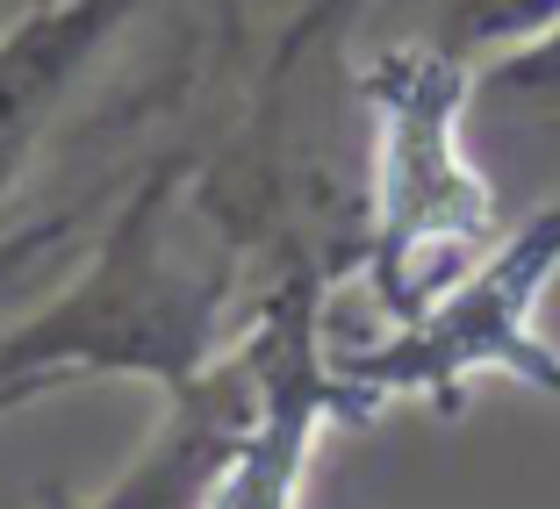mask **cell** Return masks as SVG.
I'll return each mask as SVG.
<instances>
[{
	"label": "cell",
	"mask_w": 560,
	"mask_h": 509,
	"mask_svg": "<svg viewBox=\"0 0 560 509\" xmlns=\"http://www.w3.org/2000/svg\"><path fill=\"white\" fill-rule=\"evenodd\" d=\"M245 273V251L195 201V151H173L108 209L80 273L0 330V388L86 374L173 388L231 345Z\"/></svg>",
	"instance_id": "cell-1"
},
{
	"label": "cell",
	"mask_w": 560,
	"mask_h": 509,
	"mask_svg": "<svg viewBox=\"0 0 560 509\" xmlns=\"http://www.w3.org/2000/svg\"><path fill=\"white\" fill-rule=\"evenodd\" d=\"M66 380H15V388H0V416H15L30 410V402H44V394H58Z\"/></svg>",
	"instance_id": "cell-7"
},
{
	"label": "cell",
	"mask_w": 560,
	"mask_h": 509,
	"mask_svg": "<svg viewBox=\"0 0 560 509\" xmlns=\"http://www.w3.org/2000/svg\"><path fill=\"white\" fill-rule=\"evenodd\" d=\"M553 29H560V0H439V15H431L424 36L481 72V66H495V58H511V50L539 44Z\"/></svg>",
	"instance_id": "cell-5"
},
{
	"label": "cell",
	"mask_w": 560,
	"mask_h": 509,
	"mask_svg": "<svg viewBox=\"0 0 560 509\" xmlns=\"http://www.w3.org/2000/svg\"><path fill=\"white\" fill-rule=\"evenodd\" d=\"M366 8H374V0H302V15L330 22V29H360V22H366Z\"/></svg>",
	"instance_id": "cell-6"
},
{
	"label": "cell",
	"mask_w": 560,
	"mask_h": 509,
	"mask_svg": "<svg viewBox=\"0 0 560 509\" xmlns=\"http://www.w3.org/2000/svg\"><path fill=\"white\" fill-rule=\"evenodd\" d=\"M151 0H30L0 29V209L22 194L66 108Z\"/></svg>",
	"instance_id": "cell-4"
},
{
	"label": "cell",
	"mask_w": 560,
	"mask_h": 509,
	"mask_svg": "<svg viewBox=\"0 0 560 509\" xmlns=\"http://www.w3.org/2000/svg\"><path fill=\"white\" fill-rule=\"evenodd\" d=\"M560 280V194L539 201L525 223H503L495 245L467 265L439 301L402 316L381 345L330 352L352 424L381 416L388 402L453 410L475 380H525L532 394L560 402V352L546 345V287Z\"/></svg>",
	"instance_id": "cell-3"
},
{
	"label": "cell",
	"mask_w": 560,
	"mask_h": 509,
	"mask_svg": "<svg viewBox=\"0 0 560 509\" xmlns=\"http://www.w3.org/2000/svg\"><path fill=\"white\" fill-rule=\"evenodd\" d=\"M44 509H94V495H80V502H66V495H50Z\"/></svg>",
	"instance_id": "cell-8"
},
{
	"label": "cell",
	"mask_w": 560,
	"mask_h": 509,
	"mask_svg": "<svg viewBox=\"0 0 560 509\" xmlns=\"http://www.w3.org/2000/svg\"><path fill=\"white\" fill-rule=\"evenodd\" d=\"M481 72L431 36L381 44L360 58L366 130V245L360 273L381 309L417 316L439 301L503 230L489 173L467 151V100Z\"/></svg>",
	"instance_id": "cell-2"
}]
</instances>
